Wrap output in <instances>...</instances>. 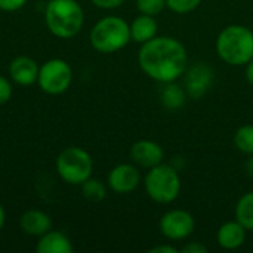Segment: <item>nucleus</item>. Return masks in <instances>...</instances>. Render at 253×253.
<instances>
[{"label":"nucleus","instance_id":"nucleus-1","mask_svg":"<svg viewBox=\"0 0 253 253\" xmlns=\"http://www.w3.org/2000/svg\"><path fill=\"white\" fill-rule=\"evenodd\" d=\"M138 64L147 77L165 84L178 82L184 76L188 67V53L178 39L156 36L141 44Z\"/></svg>","mask_w":253,"mask_h":253},{"label":"nucleus","instance_id":"nucleus-2","mask_svg":"<svg viewBox=\"0 0 253 253\" xmlns=\"http://www.w3.org/2000/svg\"><path fill=\"white\" fill-rule=\"evenodd\" d=\"M216 53L228 65L242 67L253 59V31L240 24H231L216 37Z\"/></svg>","mask_w":253,"mask_h":253},{"label":"nucleus","instance_id":"nucleus-3","mask_svg":"<svg viewBox=\"0 0 253 253\" xmlns=\"http://www.w3.org/2000/svg\"><path fill=\"white\" fill-rule=\"evenodd\" d=\"M47 30L58 39H71L84 24V10L77 0H49L44 7Z\"/></svg>","mask_w":253,"mask_h":253},{"label":"nucleus","instance_id":"nucleus-4","mask_svg":"<svg viewBox=\"0 0 253 253\" xmlns=\"http://www.w3.org/2000/svg\"><path fill=\"white\" fill-rule=\"evenodd\" d=\"M89 40L96 52L105 55L116 53L132 42L130 27L120 16H104L92 27Z\"/></svg>","mask_w":253,"mask_h":253},{"label":"nucleus","instance_id":"nucleus-5","mask_svg":"<svg viewBox=\"0 0 253 253\" xmlns=\"http://www.w3.org/2000/svg\"><path fill=\"white\" fill-rule=\"evenodd\" d=\"M182 182L178 169L166 163L148 169L144 176V188L148 197L160 205L173 203L179 197Z\"/></svg>","mask_w":253,"mask_h":253},{"label":"nucleus","instance_id":"nucleus-6","mask_svg":"<svg viewBox=\"0 0 253 253\" xmlns=\"http://www.w3.org/2000/svg\"><path fill=\"white\" fill-rule=\"evenodd\" d=\"M55 166L59 178L70 185H82L93 172V160L90 154L80 147L64 148L58 154Z\"/></svg>","mask_w":253,"mask_h":253},{"label":"nucleus","instance_id":"nucleus-7","mask_svg":"<svg viewBox=\"0 0 253 253\" xmlns=\"http://www.w3.org/2000/svg\"><path fill=\"white\" fill-rule=\"evenodd\" d=\"M71 83L73 68L65 59L52 58L39 70L37 84L47 95H61L70 89Z\"/></svg>","mask_w":253,"mask_h":253},{"label":"nucleus","instance_id":"nucleus-8","mask_svg":"<svg viewBox=\"0 0 253 253\" xmlns=\"http://www.w3.org/2000/svg\"><path fill=\"white\" fill-rule=\"evenodd\" d=\"M196 228L194 216L184 209L168 211L159 221V230L162 236L172 242L188 239Z\"/></svg>","mask_w":253,"mask_h":253},{"label":"nucleus","instance_id":"nucleus-9","mask_svg":"<svg viewBox=\"0 0 253 253\" xmlns=\"http://www.w3.org/2000/svg\"><path fill=\"white\" fill-rule=\"evenodd\" d=\"M215 73L211 65L205 62H196L184 73V89L193 99L202 98L212 86Z\"/></svg>","mask_w":253,"mask_h":253},{"label":"nucleus","instance_id":"nucleus-10","mask_svg":"<svg viewBox=\"0 0 253 253\" xmlns=\"http://www.w3.org/2000/svg\"><path fill=\"white\" fill-rule=\"evenodd\" d=\"M139 184L141 173L135 163H120L114 166L107 176V185L116 194H129L135 191Z\"/></svg>","mask_w":253,"mask_h":253},{"label":"nucleus","instance_id":"nucleus-11","mask_svg":"<svg viewBox=\"0 0 253 253\" xmlns=\"http://www.w3.org/2000/svg\"><path fill=\"white\" fill-rule=\"evenodd\" d=\"M129 156L136 166L151 169V168L163 163L165 150L160 144H157L151 139H139L130 147Z\"/></svg>","mask_w":253,"mask_h":253},{"label":"nucleus","instance_id":"nucleus-12","mask_svg":"<svg viewBox=\"0 0 253 253\" xmlns=\"http://www.w3.org/2000/svg\"><path fill=\"white\" fill-rule=\"evenodd\" d=\"M39 70L40 67L37 62L25 55L13 58L9 64V76L12 82L19 86H31L37 83Z\"/></svg>","mask_w":253,"mask_h":253},{"label":"nucleus","instance_id":"nucleus-13","mask_svg":"<svg viewBox=\"0 0 253 253\" xmlns=\"http://www.w3.org/2000/svg\"><path fill=\"white\" fill-rule=\"evenodd\" d=\"M19 228L27 236L40 237L49 230H52V219L50 216L39 209H30L24 212L19 218Z\"/></svg>","mask_w":253,"mask_h":253},{"label":"nucleus","instance_id":"nucleus-14","mask_svg":"<svg viewBox=\"0 0 253 253\" xmlns=\"http://www.w3.org/2000/svg\"><path fill=\"white\" fill-rule=\"evenodd\" d=\"M246 233L248 230L240 222H237L236 219L228 221L218 228L216 242L225 251H236L243 246L246 240Z\"/></svg>","mask_w":253,"mask_h":253},{"label":"nucleus","instance_id":"nucleus-15","mask_svg":"<svg viewBox=\"0 0 253 253\" xmlns=\"http://www.w3.org/2000/svg\"><path fill=\"white\" fill-rule=\"evenodd\" d=\"M36 251L39 253H73L74 248L71 240L62 231L49 230L39 237Z\"/></svg>","mask_w":253,"mask_h":253},{"label":"nucleus","instance_id":"nucleus-16","mask_svg":"<svg viewBox=\"0 0 253 253\" xmlns=\"http://www.w3.org/2000/svg\"><path fill=\"white\" fill-rule=\"evenodd\" d=\"M129 27H130L132 42L139 43V44L154 39L159 31V24H157L156 18L150 16V15H144V13H139V16H136L129 24Z\"/></svg>","mask_w":253,"mask_h":253},{"label":"nucleus","instance_id":"nucleus-17","mask_svg":"<svg viewBox=\"0 0 253 253\" xmlns=\"http://www.w3.org/2000/svg\"><path fill=\"white\" fill-rule=\"evenodd\" d=\"M160 101L165 108L175 111V110H179L181 107H184V104L187 101V92H185L184 86L178 84L176 82L165 83V87L160 92Z\"/></svg>","mask_w":253,"mask_h":253},{"label":"nucleus","instance_id":"nucleus-18","mask_svg":"<svg viewBox=\"0 0 253 253\" xmlns=\"http://www.w3.org/2000/svg\"><path fill=\"white\" fill-rule=\"evenodd\" d=\"M236 221L240 222L248 231H253V191L243 194L234 209Z\"/></svg>","mask_w":253,"mask_h":253},{"label":"nucleus","instance_id":"nucleus-19","mask_svg":"<svg viewBox=\"0 0 253 253\" xmlns=\"http://www.w3.org/2000/svg\"><path fill=\"white\" fill-rule=\"evenodd\" d=\"M80 187H82L83 197L90 200V202H102L107 197V187L101 179H96V178L90 176Z\"/></svg>","mask_w":253,"mask_h":253},{"label":"nucleus","instance_id":"nucleus-20","mask_svg":"<svg viewBox=\"0 0 253 253\" xmlns=\"http://www.w3.org/2000/svg\"><path fill=\"white\" fill-rule=\"evenodd\" d=\"M234 145L239 151L252 156L253 154V125H243L234 133Z\"/></svg>","mask_w":253,"mask_h":253},{"label":"nucleus","instance_id":"nucleus-21","mask_svg":"<svg viewBox=\"0 0 253 253\" xmlns=\"http://www.w3.org/2000/svg\"><path fill=\"white\" fill-rule=\"evenodd\" d=\"M166 7V0H136V9L139 13L157 16Z\"/></svg>","mask_w":253,"mask_h":253},{"label":"nucleus","instance_id":"nucleus-22","mask_svg":"<svg viewBox=\"0 0 253 253\" xmlns=\"http://www.w3.org/2000/svg\"><path fill=\"white\" fill-rule=\"evenodd\" d=\"M203 0H166V7H169L175 13H190L196 10Z\"/></svg>","mask_w":253,"mask_h":253},{"label":"nucleus","instance_id":"nucleus-23","mask_svg":"<svg viewBox=\"0 0 253 253\" xmlns=\"http://www.w3.org/2000/svg\"><path fill=\"white\" fill-rule=\"evenodd\" d=\"M10 96H12V84L6 77L0 76V105L9 102Z\"/></svg>","mask_w":253,"mask_h":253},{"label":"nucleus","instance_id":"nucleus-24","mask_svg":"<svg viewBox=\"0 0 253 253\" xmlns=\"http://www.w3.org/2000/svg\"><path fill=\"white\" fill-rule=\"evenodd\" d=\"M28 0H0V10L3 12H16L27 4Z\"/></svg>","mask_w":253,"mask_h":253},{"label":"nucleus","instance_id":"nucleus-25","mask_svg":"<svg viewBox=\"0 0 253 253\" xmlns=\"http://www.w3.org/2000/svg\"><path fill=\"white\" fill-rule=\"evenodd\" d=\"M96 7L104 9V10H111L120 7L126 0H90Z\"/></svg>","mask_w":253,"mask_h":253},{"label":"nucleus","instance_id":"nucleus-26","mask_svg":"<svg viewBox=\"0 0 253 253\" xmlns=\"http://www.w3.org/2000/svg\"><path fill=\"white\" fill-rule=\"evenodd\" d=\"M182 253H208L206 245L200 243V242H188L187 245H184L181 248Z\"/></svg>","mask_w":253,"mask_h":253},{"label":"nucleus","instance_id":"nucleus-27","mask_svg":"<svg viewBox=\"0 0 253 253\" xmlns=\"http://www.w3.org/2000/svg\"><path fill=\"white\" fill-rule=\"evenodd\" d=\"M178 252H179V249H176L175 246L168 245V243H165V245H159V246H154V248H151V249H150V253H178Z\"/></svg>","mask_w":253,"mask_h":253},{"label":"nucleus","instance_id":"nucleus-28","mask_svg":"<svg viewBox=\"0 0 253 253\" xmlns=\"http://www.w3.org/2000/svg\"><path fill=\"white\" fill-rule=\"evenodd\" d=\"M246 70H245V76H246V80H248V83L253 86V59L252 61H249L246 65Z\"/></svg>","mask_w":253,"mask_h":253},{"label":"nucleus","instance_id":"nucleus-29","mask_svg":"<svg viewBox=\"0 0 253 253\" xmlns=\"http://www.w3.org/2000/svg\"><path fill=\"white\" fill-rule=\"evenodd\" d=\"M4 224H6V212H4V208L0 205V231L3 230Z\"/></svg>","mask_w":253,"mask_h":253},{"label":"nucleus","instance_id":"nucleus-30","mask_svg":"<svg viewBox=\"0 0 253 253\" xmlns=\"http://www.w3.org/2000/svg\"><path fill=\"white\" fill-rule=\"evenodd\" d=\"M246 172H248L249 176L253 178V154L249 157V160L246 162Z\"/></svg>","mask_w":253,"mask_h":253}]
</instances>
